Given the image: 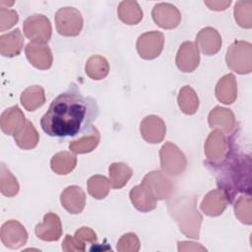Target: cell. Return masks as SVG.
I'll use <instances>...</instances> for the list:
<instances>
[{
    "mask_svg": "<svg viewBox=\"0 0 252 252\" xmlns=\"http://www.w3.org/2000/svg\"><path fill=\"white\" fill-rule=\"evenodd\" d=\"M100 141V134L95 127H92L79 139L69 144V149L74 154H87L93 152Z\"/></svg>",
    "mask_w": 252,
    "mask_h": 252,
    "instance_id": "25",
    "label": "cell"
},
{
    "mask_svg": "<svg viewBox=\"0 0 252 252\" xmlns=\"http://www.w3.org/2000/svg\"><path fill=\"white\" fill-rule=\"evenodd\" d=\"M234 214L235 217L245 224L252 223L251 217V199L250 196H239L234 205Z\"/></svg>",
    "mask_w": 252,
    "mask_h": 252,
    "instance_id": "36",
    "label": "cell"
},
{
    "mask_svg": "<svg viewBox=\"0 0 252 252\" xmlns=\"http://www.w3.org/2000/svg\"><path fill=\"white\" fill-rule=\"evenodd\" d=\"M178 251H188V250H193V251H206L207 249L205 247H202L200 243L196 242H189V241H179L178 243Z\"/></svg>",
    "mask_w": 252,
    "mask_h": 252,
    "instance_id": "41",
    "label": "cell"
},
{
    "mask_svg": "<svg viewBox=\"0 0 252 252\" xmlns=\"http://www.w3.org/2000/svg\"><path fill=\"white\" fill-rule=\"evenodd\" d=\"M227 205V200L223 192L220 189L210 191L201 203V210L205 215L217 217L223 213Z\"/></svg>",
    "mask_w": 252,
    "mask_h": 252,
    "instance_id": "23",
    "label": "cell"
},
{
    "mask_svg": "<svg viewBox=\"0 0 252 252\" xmlns=\"http://www.w3.org/2000/svg\"><path fill=\"white\" fill-rule=\"evenodd\" d=\"M88 192L89 194L97 200L104 199L110 190V183L109 179H107L103 175H94L89 178L88 180Z\"/></svg>",
    "mask_w": 252,
    "mask_h": 252,
    "instance_id": "34",
    "label": "cell"
},
{
    "mask_svg": "<svg viewBox=\"0 0 252 252\" xmlns=\"http://www.w3.org/2000/svg\"><path fill=\"white\" fill-rule=\"evenodd\" d=\"M13 137L17 146L23 150H32L35 148L39 141V134L30 120H27L23 128Z\"/></svg>",
    "mask_w": 252,
    "mask_h": 252,
    "instance_id": "28",
    "label": "cell"
},
{
    "mask_svg": "<svg viewBox=\"0 0 252 252\" xmlns=\"http://www.w3.org/2000/svg\"><path fill=\"white\" fill-rule=\"evenodd\" d=\"M86 74L93 80H102L109 72L108 61L101 55L95 54L91 56L85 66Z\"/></svg>",
    "mask_w": 252,
    "mask_h": 252,
    "instance_id": "32",
    "label": "cell"
},
{
    "mask_svg": "<svg viewBox=\"0 0 252 252\" xmlns=\"http://www.w3.org/2000/svg\"><path fill=\"white\" fill-rule=\"evenodd\" d=\"M56 30L63 36H77L80 34L84 20L81 12L74 7L60 8L54 16Z\"/></svg>",
    "mask_w": 252,
    "mask_h": 252,
    "instance_id": "6",
    "label": "cell"
},
{
    "mask_svg": "<svg viewBox=\"0 0 252 252\" xmlns=\"http://www.w3.org/2000/svg\"><path fill=\"white\" fill-rule=\"evenodd\" d=\"M252 2L249 0H241L236 2L234 6V19L236 23L245 29L252 27Z\"/></svg>",
    "mask_w": 252,
    "mask_h": 252,
    "instance_id": "35",
    "label": "cell"
},
{
    "mask_svg": "<svg viewBox=\"0 0 252 252\" xmlns=\"http://www.w3.org/2000/svg\"><path fill=\"white\" fill-rule=\"evenodd\" d=\"M205 155L212 163L221 161L228 153V141L226 136L219 129H214L205 142Z\"/></svg>",
    "mask_w": 252,
    "mask_h": 252,
    "instance_id": "9",
    "label": "cell"
},
{
    "mask_svg": "<svg viewBox=\"0 0 252 252\" xmlns=\"http://www.w3.org/2000/svg\"><path fill=\"white\" fill-rule=\"evenodd\" d=\"M208 122L212 129H219L225 135L231 133L236 124L233 112L221 106H216L211 110L208 116Z\"/></svg>",
    "mask_w": 252,
    "mask_h": 252,
    "instance_id": "20",
    "label": "cell"
},
{
    "mask_svg": "<svg viewBox=\"0 0 252 252\" xmlns=\"http://www.w3.org/2000/svg\"><path fill=\"white\" fill-rule=\"evenodd\" d=\"M62 250L65 252L71 251H84V249L80 246V244L76 241L74 236L70 234H66L63 242H62Z\"/></svg>",
    "mask_w": 252,
    "mask_h": 252,
    "instance_id": "40",
    "label": "cell"
},
{
    "mask_svg": "<svg viewBox=\"0 0 252 252\" xmlns=\"http://www.w3.org/2000/svg\"><path fill=\"white\" fill-rule=\"evenodd\" d=\"M196 45L205 55H214L218 53L221 47V36L220 32L212 28H203L196 36Z\"/></svg>",
    "mask_w": 252,
    "mask_h": 252,
    "instance_id": "17",
    "label": "cell"
},
{
    "mask_svg": "<svg viewBox=\"0 0 252 252\" xmlns=\"http://www.w3.org/2000/svg\"><path fill=\"white\" fill-rule=\"evenodd\" d=\"M227 67L238 73L248 74L252 70V46L243 40L234 41L226 51Z\"/></svg>",
    "mask_w": 252,
    "mask_h": 252,
    "instance_id": "4",
    "label": "cell"
},
{
    "mask_svg": "<svg viewBox=\"0 0 252 252\" xmlns=\"http://www.w3.org/2000/svg\"><path fill=\"white\" fill-rule=\"evenodd\" d=\"M164 45V35L158 31L147 32L141 34L136 43L139 55L146 60L157 58L162 51Z\"/></svg>",
    "mask_w": 252,
    "mask_h": 252,
    "instance_id": "8",
    "label": "cell"
},
{
    "mask_svg": "<svg viewBox=\"0 0 252 252\" xmlns=\"http://www.w3.org/2000/svg\"><path fill=\"white\" fill-rule=\"evenodd\" d=\"M154 22L165 30L175 29L181 22L179 10L170 3H158L152 10Z\"/></svg>",
    "mask_w": 252,
    "mask_h": 252,
    "instance_id": "11",
    "label": "cell"
},
{
    "mask_svg": "<svg viewBox=\"0 0 252 252\" xmlns=\"http://www.w3.org/2000/svg\"><path fill=\"white\" fill-rule=\"evenodd\" d=\"M117 15L121 22L126 25H137L143 19V11L137 1H122L118 5Z\"/></svg>",
    "mask_w": 252,
    "mask_h": 252,
    "instance_id": "27",
    "label": "cell"
},
{
    "mask_svg": "<svg viewBox=\"0 0 252 252\" xmlns=\"http://www.w3.org/2000/svg\"><path fill=\"white\" fill-rule=\"evenodd\" d=\"M29 62L39 70H47L51 67L53 56L48 45L30 42L25 48Z\"/></svg>",
    "mask_w": 252,
    "mask_h": 252,
    "instance_id": "15",
    "label": "cell"
},
{
    "mask_svg": "<svg viewBox=\"0 0 252 252\" xmlns=\"http://www.w3.org/2000/svg\"><path fill=\"white\" fill-rule=\"evenodd\" d=\"M175 63L177 68L185 73H190L197 69L200 63V54L196 43L193 41L181 43L176 54Z\"/></svg>",
    "mask_w": 252,
    "mask_h": 252,
    "instance_id": "13",
    "label": "cell"
},
{
    "mask_svg": "<svg viewBox=\"0 0 252 252\" xmlns=\"http://www.w3.org/2000/svg\"><path fill=\"white\" fill-rule=\"evenodd\" d=\"M25 114L18 105L5 109L0 116V127L4 134L14 136L26 124Z\"/></svg>",
    "mask_w": 252,
    "mask_h": 252,
    "instance_id": "18",
    "label": "cell"
},
{
    "mask_svg": "<svg viewBox=\"0 0 252 252\" xmlns=\"http://www.w3.org/2000/svg\"><path fill=\"white\" fill-rule=\"evenodd\" d=\"M62 207L70 214H80L86 205V194L84 190L77 185L68 186L63 190L60 196Z\"/></svg>",
    "mask_w": 252,
    "mask_h": 252,
    "instance_id": "19",
    "label": "cell"
},
{
    "mask_svg": "<svg viewBox=\"0 0 252 252\" xmlns=\"http://www.w3.org/2000/svg\"><path fill=\"white\" fill-rule=\"evenodd\" d=\"M214 165L217 184L223 192L228 203H232L238 194L250 195L251 192V158L249 155L229 154Z\"/></svg>",
    "mask_w": 252,
    "mask_h": 252,
    "instance_id": "2",
    "label": "cell"
},
{
    "mask_svg": "<svg viewBox=\"0 0 252 252\" xmlns=\"http://www.w3.org/2000/svg\"><path fill=\"white\" fill-rule=\"evenodd\" d=\"M77 165V158L70 152H59L55 154L50 160L51 169L59 174L65 175L70 173Z\"/></svg>",
    "mask_w": 252,
    "mask_h": 252,
    "instance_id": "30",
    "label": "cell"
},
{
    "mask_svg": "<svg viewBox=\"0 0 252 252\" xmlns=\"http://www.w3.org/2000/svg\"><path fill=\"white\" fill-rule=\"evenodd\" d=\"M204 3L211 10H214V11H223V10H225L231 4V1L230 0H228V1H205Z\"/></svg>",
    "mask_w": 252,
    "mask_h": 252,
    "instance_id": "42",
    "label": "cell"
},
{
    "mask_svg": "<svg viewBox=\"0 0 252 252\" xmlns=\"http://www.w3.org/2000/svg\"><path fill=\"white\" fill-rule=\"evenodd\" d=\"M76 241L80 244V246L86 250V244H94L97 241L96 233L90 227L83 226L79 228L74 235Z\"/></svg>",
    "mask_w": 252,
    "mask_h": 252,
    "instance_id": "39",
    "label": "cell"
},
{
    "mask_svg": "<svg viewBox=\"0 0 252 252\" xmlns=\"http://www.w3.org/2000/svg\"><path fill=\"white\" fill-rule=\"evenodd\" d=\"M218 100L224 104H231L237 97V84L233 74H227L221 77L215 91Z\"/></svg>",
    "mask_w": 252,
    "mask_h": 252,
    "instance_id": "24",
    "label": "cell"
},
{
    "mask_svg": "<svg viewBox=\"0 0 252 252\" xmlns=\"http://www.w3.org/2000/svg\"><path fill=\"white\" fill-rule=\"evenodd\" d=\"M177 102L181 111L188 115L195 114L199 107L198 95L190 86H184L179 90Z\"/></svg>",
    "mask_w": 252,
    "mask_h": 252,
    "instance_id": "31",
    "label": "cell"
},
{
    "mask_svg": "<svg viewBox=\"0 0 252 252\" xmlns=\"http://www.w3.org/2000/svg\"><path fill=\"white\" fill-rule=\"evenodd\" d=\"M20 100L26 110L34 111L45 102L44 90L38 85L30 86L21 94Z\"/></svg>",
    "mask_w": 252,
    "mask_h": 252,
    "instance_id": "26",
    "label": "cell"
},
{
    "mask_svg": "<svg viewBox=\"0 0 252 252\" xmlns=\"http://www.w3.org/2000/svg\"><path fill=\"white\" fill-rule=\"evenodd\" d=\"M109 183L113 189L124 187L133 175L132 168L124 162H113L108 167Z\"/></svg>",
    "mask_w": 252,
    "mask_h": 252,
    "instance_id": "29",
    "label": "cell"
},
{
    "mask_svg": "<svg viewBox=\"0 0 252 252\" xmlns=\"http://www.w3.org/2000/svg\"><path fill=\"white\" fill-rule=\"evenodd\" d=\"M140 132L146 142L158 144L163 140L166 133V126L159 116L148 115L140 124Z\"/></svg>",
    "mask_w": 252,
    "mask_h": 252,
    "instance_id": "14",
    "label": "cell"
},
{
    "mask_svg": "<svg viewBox=\"0 0 252 252\" xmlns=\"http://www.w3.org/2000/svg\"><path fill=\"white\" fill-rule=\"evenodd\" d=\"M119 252H137L140 250V240L133 232L123 234L117 242Z\"/></svg>",
    "mask_w": 252,
    "mask_h": 252,
    "instance_id": "37",
    "label": "cell"
},
{
    "mask_svg": "<svg viewBox=\"0 0 252 252\" xmlns=\"http://www.w3.org/2000/svg\"><path fill=\"white\" fill-rule=\"evenodd\" d=\"M97 115L95 99L83 95L77 86L72 84L51 101L40 119V126L51 137H76L90 130Z\"/></svg>",
    "mask_w": 252,
    "mask_h": 252,
    "instance_id": "1",
    "label": "cell"
},
{
    "mask_svg": "<svg viewBox=\"0 0 252 252\" xmlns=\"http://www.w3.org/2000/svg\"><path fill=\"white\" fill-rule=\"evenodd\" d=\"M20 189L17 178L2 162L0 166V191L6 197H14Z\"/></svg>",
    "mask_w": 252,
    "mask_h": 252,
    "instance_id": "33",
    "label": "cell"
},
{
    "mask_svg": "<svg viewBox=\"0 0 252 252\" xmlns=\"http://www.w3.org/2000/svg\"><path fill=\"white\" fill-rule=\"evenodd\" d=\"M24 36L20 29L0 35V53L4 57L18 56L24 48Z\"/></svg>",
    "mask_w": 252,
    "mask_h": 252,
    "instance_id": "22",
    "label": "cell"
},
{
    "mask_svg": "<svg viewBox=\"0 0 252 252\" xmlns=\"http://www.w3.org/2000/svg\"><path fill=\"white\" fill-rule=\"evenodd\" d=\"M160 167L164 174L177 176L184 172L187 160L182 151L173 143L166 142L159 150Z\"/></svg>",
    "mask_w": 252,
    "mask_h": 252,
    "instance_id": "5",
    "label": "cell"
},
{
    "mask_svg": "<svg viewBox=\"0 0 252 252\" xmlns=\"http://www.w3.org/2000/svg\"><path fill=\"white\" fill-rule=\"evenodd\" d=\"M24 34L31 42L45 44L51 38L52 28L47 17L41 14H33L29 16L23 24Z\"/></svg>",
    "mask_w": 252,
    "mask_h": 252,
    "instance_id": "7",
    "label": "cell"
},
{
    "mask_svg": "<svg viewBox=\"0 0 252 252\" xmlns=\"http://www.w3.org/2000/svg\"><path fill=\"white\" fill-rule=\"evenodd\" d=\"M36 236L43 241H57L62 235L60 218L54 213H47L43 221L37 223L34 228Z\"/></svg>",
    "mask_w": 252,
    "mask_h": 252,
    "instance_id": "16",
    "label": "cell"
},
{
    "mask_svg": "<svg viewBox=\"0 0 252 252\" xmlns=\"http://www.w3.org/2000/svg\"><path fill=\"white\" fill-rule=\"evenodd\" d=\"M0 237L2 243L6 247L10 249H18L27 243L28 232L21 222L15 220H10L2 224Z\"/></svg>",
    "mask_w": 252,
    "mask_h": 252,
    "instance_id": "10",
    "label": "cell"
},
{
    "mask_svg": "<svg viewBox=\"0 0 252 252\" xmlns=\"http://www.w3.org/2000/svg\"><path fill=\"white\" fill-rule=\"evenodd\" d=\"M130 200L133 206L142 213H148L156 209L157 199L152 191L142 182L130 191Z\"/></svg>",
    "mask_w": 252,
    "mask_h": 252,
    "instance_id": "21",
    "label": "cell"
},
{
    "mask_svg": "<svg viewBox=\"0 0 252 252\" xmlns=\"http://www.w3.org/2000/svg\"><path fill=\"white\" fill-rule=\"evenodd\" d=\"M142 182L152 191L157 200H164L171 196L173 184L164 173L154 170L145 175Z\"/></svg>",
    "mask_w": 252,
    "mask_h": 252,
    "instance_id": "12",
    "label": "cell"
},
{
    "mask_svg": "<svg viewBox=\"0 0 252 252\" xmlns=\"http://www.w3.org/2000/svg\"><path fill=\"white\" fill-rule=\"evenodd\" d=\"M19 16L15 10L8 9L7 7H0V31L5 32L11 29L18 22Z\"/></svg>",
    "mask_w": 252,
    "mask_h": 252,
    "instance_id": "38",
    "label": "cell"
},
{
    "mask_svg": "<svg viewBox=\"0 0 252 252\" xmlns=\"http://www.w3.org/2000/svg\"><path fill=\"white\" fill-rule=\"evenodd\" d=\"M168 211L180 231L187 237L199 238L202 216L196 207V197L180 196L168 202Z\"/></svg>",
    "mask_w": 252,
    "mask_h": 252,
    "instance_id": "3",
    "label": "cell"
}]
</instances>
